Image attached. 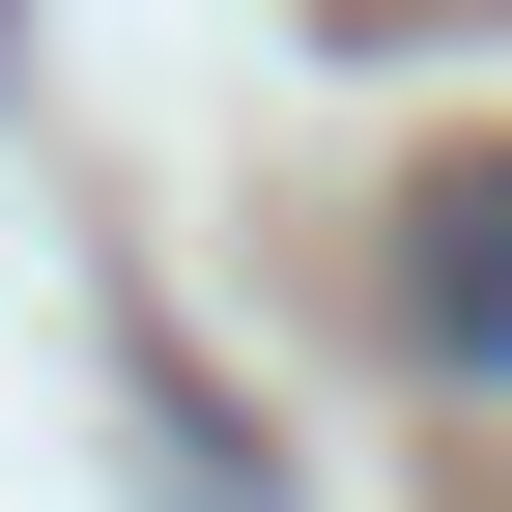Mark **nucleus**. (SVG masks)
I'll return each instance as SVG.
<instances>
[{
    "label": "nucleus",
    "mask_w": 512,
    "mask_h": 512,
    "mask_svg": "<svg viewBox=\"0 0 512 512\" xmlns=\"http://www.w3.org/2000/svg\"><path fill=\"white\" fill-rule=\"evenodd\" d=\"M399 342L456 370V399H512V143H484V171H427V200H399Z\"/></svg>",
    "instance_id": "obj_1"
},
{
    "label": "nucleus",
    "mask_w": 512,
    "mask_h": 512,
    "mask_svg": "<svg viewBox=\"0 0 512 512\" xmlns=\"http://www.w3.org/2000/svg\"><path fill=\"white\" fill-rule=\"evenodd\" d=\"M0 29H29V0H0Z\"/></svg>",
    "instance_id": "obj_2"
}]
</instances>
